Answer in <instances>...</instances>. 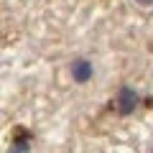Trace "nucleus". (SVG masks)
<instances>
[{
  "label": "nucleus",
  "instance_id": "obj_4",
  "mask_svg": "<svg viewBox=\"0 0 153 153\" xmlns=\"http://www.w3.org/2000/svg\"><path fill=\"white\" fill-rule=\"evenodd\" d=\"M135 3H138V5H151L153 0H135Z\"/></svg>",
  "mask_w": 153,
  "mask_h": 153
},
{
  "label": "nucleus",
  "instance_id": "obj_1",
  "mask_svg": "<svg viewBox=\"0 0 153 153\" xmlns=\"http://www.w3.org/2000/svg\"><path fill=\"white\" fill-rule=\"evenodd\" d=\"M135 107H138V94H135V89L123 87L120 92H117V100H115V110H117L120 115H130Z\"/></svg>",
  "mask_w": 153,
  "mask_h": 153
},
{
  "label": "nucleus",
  "instance_id": "obj_2",
  "mask_svg": "<svg viewBox=\"0 0 153 153\" xmlns=\"http://www.w3.org/2000/svg\"><path fill=\"white\" fill-rule=\"evenodd\" d=\"M71 79H74V82H79V84L89 82V79H92V61L76 59L74 64H71Z\"/></svg>",
  "mask_w": 153,
  "mask_h": 153
},
{
  "label": "nucleus",
  "instance_id": "obj_3",
  "mask_svg": "<svg viewBox=\"0 0 153 153\" xmlns=\"http://www.w3.org/2000/svg\"><path fill=\"white\" fill-rule=\"evenodd\" d=\"M31 148V133L26 128H16L13 133V153H26Z\"/></svg>",
  "mask_w": 153,
  "mask_h": 153
}]
</instances>
